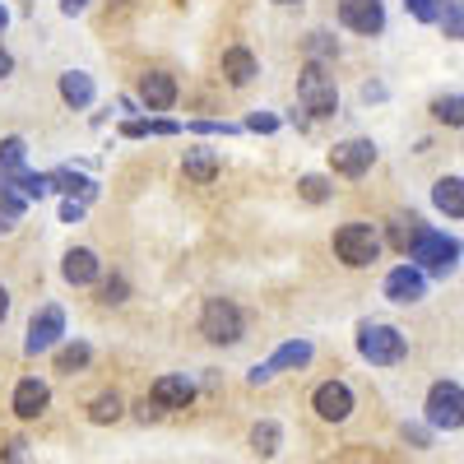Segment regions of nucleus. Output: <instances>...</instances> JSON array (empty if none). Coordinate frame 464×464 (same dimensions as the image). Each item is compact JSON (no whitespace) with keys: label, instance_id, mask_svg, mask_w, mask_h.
I'll list each match as a JSON object with an SVG mask.
<instances>
[{"label":"nucleus","instance_id":"f8f14e48","mask_svg":"<svg viewBox=\"0 0 464 464\" xmlns=\"http://www.w3.org/2000/svg\"><path fill=\"white\" fill-rule=\"evenodd\" d=\"M422 293H428V275H422L418 265H395L391 275H385V297L400 302V306L418 302Z\"/></svg>","mask_w":464,"mask_h":464},{"label":"nucleus","instance_id":"473e14b6","mask_svg":"<svg viewBox=\"0 0 464 464\" xmlns=\"http://www.w3.org/2000/svg\"><path fill=\"white\" fill-rule=\"evenodd\" d=\"M0 214H5V218H19L24 214V196H14L10 181H0Z\"/></svg>","mask_w":464,"mask_h":464},{"label":"nucleus","instance_id":"c756f323","mask_svg":"<svg viewBox=\"0 0 464 464\" xmlns=\"http://www.w3.org/2000/svg\"><path fill=\"white\" fill-rule=\"evenodd\" d=\"M404 10L418 19V24H441V5H437V0H404Z\"/></svg>","mask_w":464,"mask_h":464},{"label":"nucleus","instance_id":"79ce46f5","mask_svg":"<svg viewBox=\"0 0 464 464\" xmlns=\"http://www.w3.org/2000/svg\"><path fill=\"white\" fill-rule=\"evenodd\" d=\"M5 316H10V288L0 284V321H5Z\"/></svg>","mask_w":464,"mask_h":464},{"label":"nucleus","instance_id":"cd10ccee","mask_svg":"<svg viewBox=\"0 0 464 464\" xmlns=\"http://www.w3.org/2000/svg\"><path fill=\"white\" fill-rule=\"evenodd\" d=\"M432 116H437L441 126H464V98H459V93L432 98Z\"/></svg>","mask_w":464,"mask_h":464},{"label":"nucleus","instance_id":"37998d69","mask_svg":"<svg viewBox=\"0 0 464 464\" xmlns=\"http://www.w3.org/2000/svg\"><path fill=\"white\" fill-rule=\"evenodd\" d=\"M84 5H89V0H61V10H65V14H80Z\"/></svg>","mask_w":464,"mask_h":464},{"label":"nucleus","instance_id":"a19ab883","mask_svg":"<svg viewBox=\"0 0 464 464\" xmlns=\"http://www.w3.org/2000/svg\"><path fill=\"white\" fill-rule=\"evenodd\" d=\"M80 218H84V205L80 200H65L61 205V223H80Z\"/></svg>","mask_w":464,"mask_h":464},{"label":"nucleus","instance_id":"f704fd0d","mask_svg":"<svg viewBox=\"0 0 464 464\" xmlns=\"http://www.w3.org/2000/svg\"><path fill=\"white\" fill-rule=\"evenodd\" d=\"M306 52H312V61H321V56H334L330 33H312V43H306Z\"/></svg>","mask_w":464,"mask_h":464},{"label":"nucleus","instance_id":"6e6552de","mask_svg":"<svg viewBox=\"0 0 464 464\" xmlns=\"http://www.w3.org/2000/svg\"><path fill=\"white\" fill-rule=\"evenodd\" d=\"M376 163V144L372 140H343L330 149V172L334 177H362Z\"/></svg>","mask_w":464,"mask_h":464},{"label":"nucleus","instance_id":"bb28decb","mask_svg":"<svg viewBox=\"0 0 464 464\" xmlns=\"http://www.w3.org/2000/svg\"><path fill=\"white\" fill-rule=\"evenodd\" d=\"M121 413H126V404H121V395H116V391H107V395H98L89 404V422H98V428H102V422H116Z\"/></svg>","mask_w":464,"mask_h":464},{"label":"nucleus","instance_id":"f03ea898","mask_svg":"<svg viewBox=\"0 0 464 464\" xmlns=\"http://www.w3.org/2000/svg\"><path fill=\"white\" fill-rule=\"evenodd\" d=\"M422 418H428L432 432H459L464 428V385L437 381L428 391V404H422Z\"/></svg>","mask_w":464,"mask_h":464},{"label":"nucleus","instance_id":"4c0bfd02","mask_svg":"<svg viewBox=\"0 0 464 464\" xmlns=\"http://www.w3.org/2000/svg\"><path fill=\"white\" fill-rule=\"evenodd\" d=\"M404 441H413V446H432V428H418V422H404Z\"/></svg>","mask_w":464,"mask_h":464},{"label":"nucleus","instance_id":"6ab92c4d","mask_svg":"<svg viewBox=\"0 0 464 464\" xmlns=\"http://www.w3.org/2000/svg\"><path fill=\"white\" fill-rule=\"evenodd\" d=\"M181 172L186 181H196V186H209L218 177V153L214 149H186V159H181Z\"/></svg>","mask_w":464,"mask_h":464},{"label":"nucleus","instance_id":"4468645a","mask_svg":"<svg viewBox=\"0 0 464 464\" xmlns=\"http://www.w3.org/2000/svg\"><path fill=\"white\" fill-rule=\"evenodd\" d=\"M140 102L149 111H168L177 102V80H172L168 70H149L144 80H140Z\"/></svg>","mask_w":464,"mask_h":464},{"label":"nucleus","instance_id":"5701e85b","mask_svg":"<svg viewBox=\"0 0 464 464\" xmlns=\"http://www.w3.org/2000/svg\"><path fill=\"white\" fill-rule=\"evenodd\" d=\"M279 446H284V428H279V422H275V418H260V422H256V428H251V450L269 459V455H275Z\"/></svg>","mask_w":464,"mask_h":464},{"label":"nucleus","instance_id":"c85d7f7f","mask_svg":"<svg viewBox=\"0 0 464 464\" xmlns=\"http://www.w3.org/2000/svg\"><path fill=\"white\" fill-rule=\"evenodd\" d=\"M0 181H5V177H0ZM10 186H19L28 200H43L47 190H56V186H52V172H47V177H43V172H19V177H14Z\"/></svg>","mask_w":464,"mask_h":464},{"label":"nucleus","instance_id":"9d476101","mask_svg":"<svg viewBox=\"0 0 464 464\" xmlns=\"http://www.w3.org/2000/svg\"><path fill=\"white\" fill-rule=\"evenodd\" d=\"M312 409H316V418H325V422H343L348 413H353V391H348L343 381H321L316 395H312Z\"/></svg>","mask_w":464,"mask_h":464},{"label":"nucleus","instance_id":"de8ad7c7","mask_svg":"<svg viewBox=\"0 0 464 464\" xmlns=\"http://www.w3.org/2000/svg\"><path fill=\"white\" fill-rule=\"evenodd\" d=\"M14 227V218H5V214H0V232H10Z\"/></svg>","mask_w":464,"mask_h":464},{"label":"nucleus","instance_id":"393cba45","mask_svg":"<svg viewBox=\"0 0 464 464\" xmlns=\"http://www.w3.org/2000/svg\"><path fill=\"white\" fill-rule=\"evenodd\" d=\"M121 135H126V140H144V135H181V126H177V121H163V116H159V121H144V116H135V121L121 126Z\"/></svg>","mask_w":464,"mask_h":464},{"label":"nucleus","instance_id":"ea45409f","mask_svg":"<svg viewBox=\"0 0 464 464\" xmlns=\"http://www.w3.org/2000/svg\"><path fill=\"white\" fill-rule=\"evenodd\" d=\"M190 130H200V135H232L237 126H227V121H196Z\"/></svg>","mask_w":464,"mask_h":464},{"label":"nucleus","instance_id":"1a4fd4ad","mask_svg":"<svg viewBox=\"0 0 464 464\" xmlns=\"http://www.w3.org/2000/svg\"><path fill=\"white\" fill-rule=\"evenodd\" d=\"M306 362H312V343H306V339H288V343H279V353L269 362L251 367V385H265L269 376H279L284 367H306Z\"/></svg>","mask_w":464,"mask_h":464},{"label":"nucleus","instance_id":"7c9ffc66","mask_svg":"<svg viewBox=\"0 0 464 464\" xmlns=\"http://www.w3.org/2000/svg\"><path fill=\"white\" fill-rule=\"evenodd\" d=\"M297 190H302V200H312V205L330 200V181H325V177H316V172H312V177H302V181H297Z\"/></svg>","mask_w":464,"mask_h":464},{"label":"nucleus","instance_id":"9b49d317","mask_svg":"<svg viewBox=\"0 0 464 464\" xmlns=\"http://www.w3.org/2000/svg\"><path fill=\"white\" fill-rule=\"evenodd\" d=\"M339 24L376 37L385 28V10H381V0H339Z\"/></svg>","mask_w":464,"mask_h":464},{"label":"nucleus","instance_id":"20e7f679","mask_svg":"<svg viewBox=\"0 0 464 464\" xmlns=\"http://www.w3.org/2000/svg\"><path fill=\"white\" fill-rule=\"evenodd\" d=\"M334 256L348 265V269H367L376 256H381V237L372 223H343L334 232Z\"/></svg>","mask_w":464,"mask_h":464},{"label":"nucleus","instance_id":"c9c22d12","mask_svg":"<svg viewBox=\"0 0 464 464\" xmlns=\"http://www.w3.org/2000/svg\"><path fill=\"white\" fill-rule=\"evenodd\" d=\"M246 130H260V135H269V130H279V116L256 111V116H246Z\"/></svg>","mask_w":464,"mask_h":464},{"label":"nucleus","instance_id":"2eb2a0df","mask_svg":"<svg viewBox=\"0 0 464 464\" xmlns=\"http://www.w3.org/2000/svg\"><path fill=\"white\" fill-rule=\"evenodd\" d=\"M149 400H159L163 409H190L196 404V381L190 376H159L153 391H149Z\"/></svg>","mask_w":464,"mask_h":464},{"label":"nucleus","instance_id":"49530a36","mask_svg":"<svg viewBox=\"0 0 464 464\" xmlns=\"http://www.w3.org/2000/svg\"><path fill=\"white\" fill-rule=\"evenodd\" d=\"M5 28H10V10L0 5V37H5Z\"/></svg>","mask_w":464,"mask_h":464},{"label":"nucleus","instance_id":"dca6fc26","mask_svg":"<svg viewBox=\"0 0 464 464\" xmlns=\"http://www.w3.org/2000/svg\"><path fill=\"white\" fill-rule=\"evenodd\" d=\"M61 275H65V284H74V288L93 284V279H98V256H93L89 246H70L65 260H61Z\"/></svg>","mask_w":464,"mask_h":464},{"label":"nucleus","instance_id":"a878e982","mask_svg":"<svg viewBox=\"0 0 464 464\" xmlns=\"http://www.w3.org/2000/svg\"><path fill=\"white\" fill-rule=\"evenodd\" d=\"M89 358H93V348L84 339H74V343H65L61 353H56V372H84Z\"/></svg>","mask_w":464,"mask_h":464},{"label":"nucleus","instance_id":"ddd939ff","mask_svg":"<svg viewBox=\"0 0 464 464\" xmlns=\"http://www.w3.org/2000/svg\"><path fill=\"white\" fill-rule=\"evenodd\" d=\"M14 413L24 418V422H33V418H43L47 413V404H52V391H47V381H37V376H24L19 385H14Z\"/></svg>","mask_w":464,"mask_h":464},{"label":"nucleus","instance_id":"7ed1b4c3","mask_svg":"<svg viewBox=\"0 0 464 464\" xmlns=\"http://www.w3.org/2000/svg\"><path fill=\"white\" fill-rule=\"evenodd\" d=\"M200 334L209 343H237L246 334V316H242V306L237 302H227V297H209L205 302V312H200Z\"/></svg>","mask_w":464,"mask_h":464},{"label":"nucleus","instance_id":"2f4dec72","mask_svg":"<svg viewBox=\"0 0 464 464\" xmlns=\"http://www.w3.org/2000/svg\"><path fill=\"white\" fill-rule=\"evenodd\" d=\"M441 28H446V37H464V0H450V5H446Z\"/></svg>","mask_w":464,"mask_h":464},{"label":"nucleus","instance_id":"0eeeda50","mask_svg":"<svg viewBox=\"0 0 464 464\" xmlns=\"http://www.w3.org/2000/svg\"><path fill=\"white\" fill-rule=\"evenodd\" d=\"M61 334H65V312L52 302V306H43L33 321H28V339H24V353H47V348H56L61 343Z\"/></svg>","mask_w":464,"mask_h":464},{"label":"nucleus","instance_id":"b1692460","mask_svg":"<svg viewBox=\"0 0 464 464\" xmlns=\"http://www.w3.org/2000/svg\"><path fill=\"white\" fill-rule=\"evenodd\" d=\"M24 149H28V144H24L19 135L0 140V177H5V181H14L19 172H28V168H24Z\"/></svg>","mask_w":464,"mask_h":464},{"label":"nucleus","instance_id":"58836bf2","mask_svg":"<svg viewBox=\"0 0 464 464\" xmlns=\"http://www.w3.org/2000/svg\"><path fill=\"white\" fill-rule=\"evenodd\" d=\"M126 293H130L126 279H107V284H102V302H126Z\"/></svg>","mask_w":464,"mask_h":464},{"label":"nucleus","instance_id":"09e8293b","mask_svg":"<svg viewBox=\"0 0 464 464\" xmlns=\"http://www.w3.org/2000/svg\"><path fill=\"white\" fill-rule=\"evenodd\" d=\"M275 5H297V0H275Z\"/></svg>","mask_w":464,"mask_h":464},{"label":"nucleus","instance_id":"f3484780","mask_svg":"<svg viewBox=\"0 0 464 464\" xmlns=\"http://www.w3.org/2000/svg\"><path fill=\"white\" fill-rule=\"evenodd\" d=\"M256 74H260V65H256V56H251L246 47H227V52H223V80H227L232 89H246Z\"/></svg>","mask_w":464,"mask_h":464},{"label":"nucleus","instance_id":"412c9836","mask_svg":"<svg viewBox=\"0 0 464 464\" xmlns=\"http://www.w3.org/2000/svg\"><path fill=\"white\" fill-rule=\"evenodd\" d=\"M422 227H428V223H422L418 214H395V218H391V246L409 256V251L418 246V237H422Z\"/></svg>","mask_w":464,"mask_h":464},{"label":"nucleus","instance_id":"39448f33","mask_svg":"<svg viewBox=\"0 0 464 464\" xmlns=\"http://www.w3.org/2000/svg\"><path fill=\"white\" fill-rule=\"evenodd\" d=\"M358 353H362L372 367H395V362L409 353V339H404L395 325H362V330H358Z\"/></svg>","mask_w":464,"mask_h":464},{"label":"nucleus","instance_id":"c03bdc74","mask_svg":"<svg viewBox=\"0 0 464 464\" xmlns=\"http://www.w3.org/2000/svg\"><path fill=\"white\" fill-rule=\"evenodd\" d=\"M10 70H14V56H10V52H0V80H5Z\"/></svg>","mask_w":464,"mask_h":464},{"label":"nucleus","instance_id":"a18cd8bd","mask_svg":"<svg viewBox=\"0 0 464 464\" xmlns=\"http://www.w3.org/2000/svg\"><path fill=\"white\" fill-rule=\"evenodd\" d=\"M362 98H367V102H376V98H385V89H381V84H367V89H362Z\"/></svg>","mask_w":464,"mask_h":464},{"label":"nucleus","instance_id":"4be33fe9","mask_svg":"<svg viewBox=\"0 0 464 464\" xmlns=\"http://www.w3.org/2000/svg\"><path fill=\"white\" fill-rule=\"evenodd\" d=\"M61 98L70 102V107H89L93 102V80L84 70H65L61 74Z\"/></svg>","mask_w":464,"mask_h":464},{"label":"nucleus","instance_id":"aec40b11","mask_svg":"<svg viewBox=\"0 0 464 464\" xmlns=\"http://www.w3.org/2000/svg\"><path fill=\"white\" fill-rule=\"evenodd\" d=\"M432 205L446 214V218H464V177H441L432 186Z\"/></svg>","mask_w":464,"mask_h":464},{"label":"nucleus","instance_id":"72a5a7b5","mask_svg":"<svg viewBox=\"0 0 464 464\" xmlns=\"http://www.w3.org/2000/svg\"><path fill=\"white\" fill-rule=\"evenodd\" d=\"M163 413H168V409H163L159 400H149V395H144V400L135 404V418H140V422H159Z\"/></svg>","mask_w":464,"mask_h":464},{"label":"nucleus","instance_id":"a211bd4d","mask_svg":"<svg viewBox=\"0 0 464 464\" xmlns=\"http://www.w3.org/2000/svg\"><path fill=\"white\" fill-rule=\"evenodd\" d=\"M52 186L65 190V196H70V200H80V205L98 200V181L84 177V172H74V168H56V172H52Z\"/></svg>","mask_w":464,"mask_h":464},{"label":"nucleus","instance_id":"f257e3e1","mask_svg":"<svg viewBox=\"0 0 464 464\" xmlns=\"http://www.w3.org/2000/svg\"><path fill=\"white\" fill-rule=\"evenodd\" d=\"M297 102L312 111V116H334L339 111V89H334V74H325L321 61H306L297 74Z\"/></svg>","mask_w":464,"mask_h":464},{"label":"nucleus","instance_id":"423d86ee","mask_svg":"<svg viewBox=\"0 0 464 464\" xmlns=\"http://www.w3.org/2000/svg\"><path fill=\"white\" fill-rule=\"evenodd\" d=\"M455 256H459V242L446 237V232H437V227H422L418 246L409 251V260L422 269V275H450V269H455Z\"/></svg>","mask_w":464,"mask_h":464},{"label":"nucleus","instance_id":"e433bc0d","mask_svg":"<svg viewBox=\"0 0 464 464\" xmlns=\"http://www.w3.org/2000/svg\"><path fill=\"white\" fill-rule=\"evenodd\" d=\"M0 455H5V464H28V441H5V450H0Z\"/></svg>","mask_w":464,"mask_h":464}]
</instances>
